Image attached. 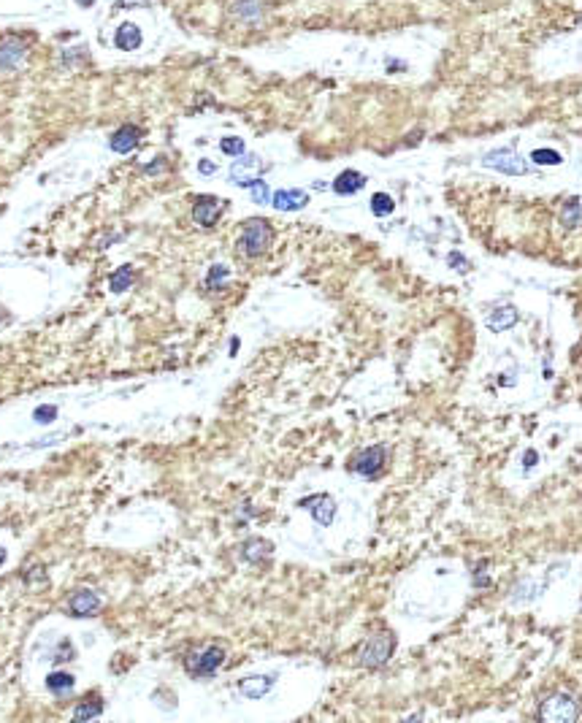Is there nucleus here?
I'll return each instance as SVG.
<instances>
[{
  "label": "nucleus",
  "instance_id": "f257e3e1",
  "mask_svg": "<svg viewBox=\"0 0 582 723\" xmlns=\"http://www.w3.org/2000/svg\"><path fill=\"white\" fill-rule=\"evenodd\" d=\"M271 241H274V230L271 225L260 220V217H255V220H247L244 222V228H241V236H239V241H236V247L239 252L249 258V260H255V258H260L268 252L271 247Z\"/></svg>",
  "mask_w": 582,
  "mask_h": 723
},
{
  "label": "nucleus",
  "instance_id": "f03ea898",
  "mask_svg": "<svg viewBox=\"0 0 582 723\" xmlns=\"http://www.w3.org/2000/svg\"><path fill=\"white\" fill-rule=\"evenodd\" d=\"M396 650V636L390 631H377L366 639L363 650L358 655L360 667H369V669H377V667H385L390 661V655Z\"/></svg>",
  "mask_w": 582,
  "mask_h": 723
},
{
  "label": "nucleus",
  "instance_id": "7ed1b4c3",
  "mask_svg": "<svg viewBox=\"0 0 582 723\" xmlns=\"http://www.w3.org/2000/svg\"><path fill=\"white\" fill-rule=\"evenodd\" d=\"M580 715V705L569 693H552L539 707V721L545 723H571Z\"/></svg>",
  "mask_w": 582,
  "mask_h": 723
},
{
  "label": "nucleus",
  "instance_id": "20e7f679",
  "mask_svg": "<svg viewBox=\"0 0 582 723\" xmlns=\"http://www.w3.org/2000/svg\"><path fill=\"white\" fill-rule=\"evenodd\" d=\"M225 664V650L217 648V645H209L203 650H195L184 658V669L195 674V677H212L214 672Z\"/></svg>",
  "mask_w": 582,
  "mask_h": 723
},
{
  "label": "nucleus",
  "instance_id": "39448f33",
  "mask_svg": "<svg viewBox=\"0 0 582 723\" xmlns=\"http://www.w3.org/2000/svg\"><path fill=\"white\" fill-rule=\"evenodd\" d=\"M482 165L485 168H493V171H501V174H510V177H523L529 171L526 160L520 158L517 152L512 149H495V152H488L482 158Z\"/></svg>",
  "mask_w": 582,
  "mask_h": 723
},
{
  "label": "nucleus",
  "instance_id": "423d86ee",
  "mask_svg": "<svg viewBox=\"0 0 582 723\" xmlns=\"http://www.w3.org/2000/svg\"><path fill=\"white\" fill-rule=\"evenodd\" d=\"M225 212V201H220V198H214V195H198L193 203V220L195 225H201V228H214L217 225V220L222 217Z\"/></svg>",
  "mask_w": 582,
  "mask_h": 723
},
{
  "label": "nucleus",
  "instance_id": "0eeeda50",
  "mask_svg": "<svg viewBox=\"0 0 582 723\" xmlns=\"http://www.w3.org/2000/svg\"><path fill=\"white\" fill-rule=\"evenodd\" d=\"M385 458H388L385 447L374 444V447H366V450H360V453L355 455L353 469L360 477H366V479H374V477H379V472L385 469Z\"/></svg>",
  "mask_w": 582,
  "mask_h": 723
},
{
  "label": "nucleus",
  "instance_id": "6e6552de",
  "mask_svg": "<svg viewBox=\"0 0 582 723\" xmlns=\"http://www.w3.org/2000/svg\"><path fill=\"white\" fill-rule=\"evenodd\" d=\"M263 160L258 155H239V160L230 165V182L239 187H249L255 179L263 174Z\"/></svg>",
  "mask_w": 582,
  "mask_h": 723
},
{
  "label": "nucleus",
  "instance_id": "1a4fd4ad",
  "mask_svg": "<svg viewBox=\"0 0 582 723\" xmlns=\"http://www.w3.org/2000/svg\"><path fill=\"white\" fill-rule=\"evenodd\" d=\"M298 507L301 510L312 512V517L317 520L320 526H331V523H334V517H336V501L325 493L309 496V498L298 501Z\"/></svg>",
  "mask_w": 582,
  "mask_h": 723
},
{
  "label": "nucleus",
  "instance_id": "9d476101",
  "mask_svg": "<svg viewBox=\"0 0 582 723\" xmlns=\"http://www.w3.org/2000/svg\"><path fill=\"white\" fill-rule=\"evenodd\" d=\"M25 52H27V44L19 41V38L8 36L0 41V68H17L19 63L25 60Z\"/></svg>",
  "mask_w": 582,
  "mask_h": 723
},
{
  "label": "nucleus",
  "instance_id": "9b49d317",
  "mask_svg": "<svg viewBox=\"0 0 582 723\" xmlns=\"http://www.w3.org/2000/svg\"><path fill=\"white\" fill-rule=\"evenodd\" d=\"M101 610V599H98V593H92V591H76L68 601V612L73 617H89L95 615Z\"/></svg>",
  "mask_w": 582,
  "mask_h": 723
},
{
  "label": "nucleus",
  "instance_id": "f8f14e48",
  "mask_svg": "<svg viewBox=\"0 0 582 723\" xmlns=\"http://www.w3.org/2000/svg\"><path fill=\"white\" fill-rule=\"evenodd\" d=\"M139 142H141V130L136 127V125H125V127H120L114 136H111V149L117 152V155H127V152H133L136 146H139Z\"/></svg>",
  "mask_w": 582,
  "mask_h": 723
},
{
  "label": "nucleus",
  "instance_id": "ddd939ff",
  "mask_svg": "<svg viewBox=\"0 0 582 723\" xmlns=\"http://www.w3.org/2000/svg\"><path fill=\"white\" fill-rule=\"evenodd\" d=\"M271 203L279 212H298V209H303L309 203V195L303 193V190H279V193H274Z\"/></svg>",
  "mask_w": 582,
  "mask_h": 723
},
{
  "label": "nucleus",
  "instance_id": "4468645a",
  "mask_svg": "<svg viewBox=\"0 0 582 723\" xmlns=\"http://www.w3.org/2000/svg\"><path fill=\"white\" fill-rule=\"evenodd\" d=\"M271 688H274V674H255V677H244L239 683V691L249 699H260Z\"/></svg>",
  "mask_w": 582,
  "mask_h": 723
},
{
  "label": "nucleus",
  "instance_id": "2eb2a0df",
  "mask_svg": "<svg viewBox=\"0 0 582 723\" xmlns=\"http://www.w3.org/2000/svg\"><path fill=\"white\" fill-rule=\"evenodd\" d=\"M114 44H117L120 49H125V52L139 49V46H141V30H139V25H133V22L120 25V30H117V36H114Z\"/></svg>",
  "mask_w": 582,
  "mask_h": 723
},
{
  "label": "nucleus",
  "instance_id": "dca6fc26",
  "mask_svg": "<svg viewBox=\"0 0 582 723\" xmlns=\"http://www.w3.org/2000/svg\"><path fill=\"white\" fill-rule=\"evenodd\" d=\"M363 184H366V177H363V174H358V171H341L334 182V193L336 195H353V193H358Z\"/></svg>",
  "mask_w": 582,
  "mask_h": 723
},
{
  "label": "nucleus",
  "instance_id": "f3484780",
  "mask_svg": "<svg viewBox=\"0 0 582 723\" xmlns=\"http://www.w3.org/2000/svg\"><path fill=\"white\" fill-rule=\"evenodd\" d=\"M517 322V309L514 306H501V309H495L488 315V328L495 331V334H501V331H507Z\"/></svg>",
  "mask_w": 582,
  "mask_h": 723
},
{
  "label": "nucleus",
  "instance_id": "a211bd4d",
  "mask_svg": "<svg viewBox=\"0 0 582 723\" xmlns=\"http://www.w3.org/2000/svg\"><path fill=\"white\" fill-rule=\"evenodd\" d=\"M46 688L57 693V696H63V693H71L73 691V674L68 672H52L49 677H46Z\"/></svg>",
  "mask_w": 582,
  "mask_h": 723
},
{
  "label": "nucleus",
  "instance_id": "6ab92c4d",
  "mask_svg": "<svg viewBox=\"0 0 582 723\" xmlns=\"http://www.w3.org/2000/svg\"><path fill=\"white\" fill-rule=\"evenodd\" d=\"M268 555H271V545L265 539H249L247 545H244V558L252 561V564H260Z\"/></svg>",
  "mask_w": 582,
  "mask_h": 723
},
{
  "label": "nucleus",
  "instance_id": "aec40b11",
  "mask_svg": "<svg viewBox=\"0 0 582 723\" xmlns=\"http://www.w3.org/2000/svg\"><path fill=\"white\" fill-rule=\"evenodd\" d=\"M371 212L377 214V217H388V214L396 212V201L388 193H377L371 198Z\"/></svg>",
  "mask_w": 582,
  "mask_h": 723
},
{
  "label": "nucleus",
  "instance_id": "412c9836",
  "mask_svg": "<svg viewBox=\"0 0 582 723\" xmlns=\"http://www.w3.org/2000/svg\"><path fill=\"white\" fill-rule=\"evenodd\" d=\"M133 282V268L130 265H122L117 274H111V279H108V287L114 290V293H125L127 287Z\"/></svg>",
  "mask_w": 582,
  "mask_h": 723
},
{
  "label": "nucleus",
  "instance_id": "4be33fe9",
  "mask_svg": "<svg viewBox=\"0 0 582 723\" xmlns=\"http://www.w3.org/2000/svg\"><path fill=\"white\" fill-rule=\"evenodd\" d=\"M561 222H564L566 228H577L582 225V206L577 201H569L564 206V212H561Z\"/></svg>",
  "mask_w": 582,
  "mask_h": 723
},
{
  "label": "nucleus",
  "instance_id": "5701e85b",
  "mask_svg": "<svg viewBox=\"0 0 582 723\" xmlns=\"http://www.w3.org/2000/svg\"><path fill=\"white\" fill-rule=\"evenodd\" d=\"M531 160H533L536 165H558L564 158H561L555 149H533V152H531Z\"/></svg>",
  "mask_w": 582,
  "mask_h": 723
},
{
  "label": "nucleus",
  "instance_id": "b1692460",
  "mask_svg": "<svg viewBox=\"0 0 582 723\" xmlns=\"http://www.w3.org/2000/svg\"><path fill=\"white\" fill-rule=\"evenodd\" d=\"M249 193H252V201H255V203H268V201H271V190H268V184L260 182V179H255V182L249 184Z\"/></svg>",
  "mask_w": 582,
  "mask_h": 723
},
{
  "label": "nucleus",
  "instance_id": "393cba45",
  "mask_svg": "<svg viewBox=\"0 0 582 723\" xmlns=\"http://www.w3.org/2000/svg\"><path fill=\"white\" fill-rule=\"evenodd\" d=\"M220 149H222L225 155H230V158H239V155H244V142L236 139V136H228V139L220 142Z\"/></svg>",
  "mask_w": 582,
  "mask_h": 723
},
{
  "label": "nucleus",
  "instance_id": "a878e982",
  "mask_svg": "<svg viewBox=\"0 0 582 723\" xmlns=\"http://www.w3.org/2000/svg\"><path fill=\"white\" fill-rule=\"evenodd\" d=\"M103 712V705L101 702H95V705H79L73 710V718L76 721H84V718H98Z\"/></svg>",
  "mask_w": 582,
  "mask_h": 723
},
{
  "label": "nucleus",
  "instance_id": "bb28decb",
  "mask_svg": "<svg viewBox=\"0 0 582 723\" xmlns=\"http://www.w3.org/2000/svg\"><path fill=\"white\" fill-rule=\"evenodd\" d=\"M33 417H36V423L41 425H49L57 417V406L54 404H46V406H36V412H33Z\"/></svg>",
  "mask_w": 582,
  "mask_h": 723
},
{
  "label": "nucleus",
  "instance_id": "cd10ccee",
  "mask_svg": "<svg viewBox=\"0 0 582 723\" xmlns=\"http://www.w3.org/2000/svg\"><path fill=\"white\" fill-rule=\"evenodd\" d=\"M228 277H230V271L225 265H212V271H209V277H206V284H209V287H220Z\"/></svg>",
  "mask_w": 582,
  "mask_h": 723
},
{
  "label": "nucleus",
  "instance_id": "c85d7f7f",
  "mask_svg": "<svg viewBox=\"0 0 582 723\" xmlns=\"http://www.w3.org/2000/svg\"><path fill=\"white\" fill-rule=\"evenodd\" d=\"M447 263L453 265L455 271H460V274H463V271H469V260H466L460 252H450V255H447Z\"/></svg>",
  "mask_w": 582,
  "mask_h": 723
},
{
  "label": "nucleus",
  "instance_id": "c756f323",
  "mask_svg": "<svg viewBox=\"0 0 582 723\" xmlns=\"http://www.w3.org/2000/svg\"><path fill=\"white\" fill-rule=\"evenodd\" d=\"M198 171H201L203 177H212L214 171H217V165H214L212 160H201V163H198Z\"/></svg>",
  "mask_w": 582,
  "mask_h": 723
},
{
  "label": "nucleus",
  "instance_id": "7c9ffc66",
  "mask_svg": "<svg viewBox=\"0 0 582 723\" xmlns=\"http://www.w3.org/2000/svg\"><path fill=\"white\" fill-rule=\"evenodd\" d=\"M523 460H526V469H533V466H536V460H539V455H536V450H529V453H526V458H523Z\"/></svg>",
  "mask_w": 582,
  "mask_h": 723
},
{
  "label": "nucleus",
  "instance_id": "2f4dec72",
  "mask_svg": "<svg viewBox=\"0 0 582 723\" xmlns=\"http://www.w3.org/2000/svg\"><path fill=\"white\" fill-rule=\"evenodd\" d=\"M6 564V547H0V566Z\"/></svg>",
  "mask_w": 582,
  "mask_h": 723
},
{
  "label": "nucleus",
  "instance_id": "473e14b6",
  "mask_svg": "<svg viewBox=\"0 0 582 723\" xmlns=\"http://www.w3.org/2000/svg\"><path fill=\"white\" fill-rule=\"evenodd\" d=\"M3 320H6V312H3V309H0V322H3Z\"/></svg>",
  "mask_w": 582,
  "mask_h": 723
}]
</instances>
